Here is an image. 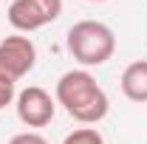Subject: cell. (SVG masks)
Returning a JSON list of instances; mask_svg holds the SVG:
<instances>
[{
  "mask_svg": "<svg viewBox=\"0 0 147 144\" xmlns=\"http://www.w3.org/2000/svg\"><path fill=\"white\" fill-rule=\"evenodd\" d=\"M54 99H57V105L65 108V113L74 122H79L85 127L99 124L108 116V108H110L105 88L96 82V76L88 68H76V71L62 73L57 79Z\"/></svg>",
  "mask_w": 147,
  "mask_h": 144,
  "instance_id": "cell-1",
  "label": "cell"
},
{
  "mask_svg": "<svg viewBox=\"0 0 147 144\" xmlns=\"http://www.w3.org/2000/svg\"><path fill=\"white\" fill-rule=\"evenodd\" d=\"M65 48L82 68H99L116 54V34L99 20H79L65 34Z\"/></svg>",
  "mask_w": 147,
  "mask_h": 144,
  "instance_id": "cell-2",
  "label": "cell"
},
{
  "mask_svg": "<svg viewBox=\"0 0 147 144\" xmlns=\"http://www.w3.org/2000/svg\"><path fill=\"white\" fill-rule=\"evenodd\" d=\"M37 65V45L26 34H11L0 40V79L17 85L23 76L34 71Z\"/></svg>",
  "mask_w": 147,
  "mask_h": 144,
  "instance_id": "cell-3",
  "label": "cell"
},
{
  "mask_svg": "<svg viewBox=\"0 0 147 144\" xmlns=\"http://www.w3.org/2000/svg\"><path fill=\"white\" fill-rule=\"evenodd\" d=\"M59 14H62V0H11L6 20L17 34H31L59 20Z\"/></svg>",
  "mask_w": 147,
  "mask_h": 144,
  "instance_id": "cell-4",
  "label": "cell"
},
{
  "mask_svg": "<svg viewBox=\"0 0 147 144\" xmlns=\"http://www.w3.org/2000/svg\"><path fill=\"white\" fill-rule=\"evenodd\" d=\"M14 108H17V119L26 127H45V124H51V119L57 113V99L45 88L28 85L17 93Z\"/></svg>",
  "mask_w": 147,
  "mask_h": 144,
  "instance_id": "cell-5",
  "label": "cell"
},
{
  "mask_svg": "<svg viewBox=\"0 0 147 144\" xmlns=\"http://www.w3.org/2000/svg\"><path fill=\"white\" fill-rule=\"evenodd\" d=\"M119 85H122V93L127 96L130 102L144 105V102H147V59H136V62H130L127 68L122 71Z\"/></svg>",
  "mask_w": 147,
  "mask_h": 144,
  "instance_id": "cell-6",
  "label": "cell"
},
{
  "mask_svg": "<svg viewBox=\"0 0 147 144\" xmlns=\"http://www.w3.org/2000/svg\"><path fill=\"white\" fill-rule=\"evenodd\" d=\"M62 144H105V139L96 127H76L74 133L62 139Z\"/></svg>",
  "mask_w": 147,
  "mask_h": 144,
  "instance_id": "cell-7",
  "label": "cell"
},
{
  "mask_svg": "<svg viewBox=\"0 0 147 144\" xmlns=\"http://www.w3.org/2000/svg\"><path fill=\"white\" fill-rule=\"evenodd\" d=\"M9 144H48V139H45V136H40V133H34V130H26V133L11 136Z\"/></svg>",
  "mask_w": 147,
  "mask_h": 144,
  "instance_id": "cell-8",
  "label": "cell"
},
{
  "mask_svg": "<svg viewBox=\"0 0 147 144\" xmlns=\"http://www.w3.org/2000/svg\"><path fill=\"white\" fill-rule=\"evenodd\" d=\"M14 99H17V93H14V82L0 79V110L6 108V105H11Z\"/></svg>",
  "mask_w": 147,
  "mask_h": 144,
  "instance_id": "cell-9",
  "label": "cell"
},
{
  "mask_svg": "<svg viewBox=\"0 0 147 144\" xmlns=\"http://www.w3.org/2000/svg\"><path fill=\"white\" fill-rule=\"evenodd\" d=\"M88 3H108V0H88Z\"/></svg>",
  "mask_w": 147,
  "mask_h": 144,
  "instance_id": "cell-10",
  "label": "cell"
}]
</instances>
